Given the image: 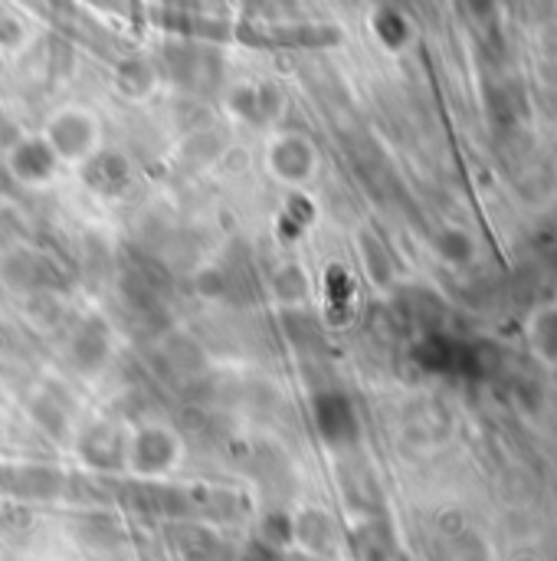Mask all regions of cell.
Listing matches in <instances>:
<instances>
[{
    "instance_id": "7a4b0ae2",
    "label": "cell",
    "mask_w": 557,
    "mask_h": 561,
    "mask_svg": "<svg viewBox=\"0 0 557 561\" xmlns=\"http://www.w3.org/2000/svg\"><path fill=\"white\" fill-rule=\"evenodd\" d=\"M184 460H187V440L167 421L135 424L118 444V463L135 480H148V483L167 480L184 467Z\"/></svg>"
},
{
    "instance_id": "5b68a950",
    "label": "cell",
    "mask_w": 557,
    "mask_h": 561,
    "mask_svg": "<svg viewBox=\"0 0 557 561\" xmlns=\"http://www.w3.org/2000/svg\"><path fill=\"white\" fill-rule=\"evenodd\" d=\"M30 39H33V33H30L26 16H20L13 7H0V53L3 56L23 53L30 46Z\"/></svg>"
},
{
    "instance_id": "277c9868",
    "label": "cell",
    "mask_w": 557,
    "mask_h": 561,
    "mask_svg": "<svg viewBox=\"0 0 557 561\" xmlns=\"http://www.w3.org/2000/svg\"><path fill=\"white\" fill-rule=\"evenodd\" d=\"M3 168L10 174V181L26 191H46L62 178V164L53 158V151L46 148V141L36 131H26L7 145Z\"/></svg>"
},
{
    "instance_id": "3957f363",
    "label": "cell",
    "mask_w": 557,
    "mask_h": 561,
    "mask_svg": "<svg viewBox=\"0 0 557 561\" xmlns=\"http://www.w3.org/2000/svg\"><path fill=\"white\" fill-rule=\"evenodd\" d=\"M318 168H322V151L305 131L286 128L266 141L263 171L272 184L286 191H302L318 178Z\"/></svg>"
},
{
    "instance_id": "6da1fadb",
    "label": "cell",
    "mask_w": 557,
    "mask_h": 561,
    "mask_svg": "<svg viewBox=\"0 0 557 561\" xmlns=\"http://www.w3.org/2000/svg\"><path fill=\"white\" fill-rule=\"evenodd\" d=\"M36 135L46 141V148L62 164V171H82L108 148L102 115L92 105H82V102L56 105L43 118Z\"/></svg>"
}]
</instances>
